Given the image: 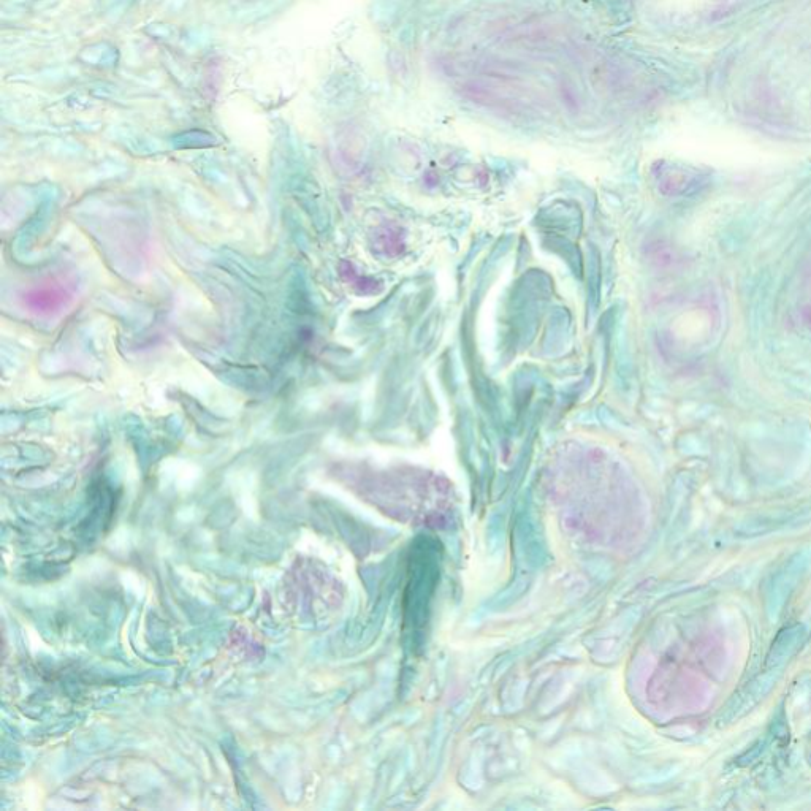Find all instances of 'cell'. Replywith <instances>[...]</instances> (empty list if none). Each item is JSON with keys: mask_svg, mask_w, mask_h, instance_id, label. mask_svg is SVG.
I'll return each instance as SVG.
<instances>
[{"mask_svg": "<svg viewBox=\"0 0 811 811\" xmlns=\"http://www.w3.org/2000/svg\"><path fill=\"white\" fill-rule=\"evenodd\" d=\"M72 297L73 294L69 287L62 286L59 282H48V284L24 292L21 300H23L24 308L37 316H54L69 305Z\"/></svg>", "mask_w": 811, "mask_h": 811, "instance_id": "6da1fadb", "label": "cell"}]
</instances>
